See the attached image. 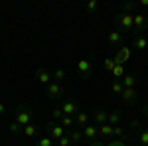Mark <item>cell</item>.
I'll list each match as a JSON object with an SVG mask.
<instances>
[{"label":"cell","mask_w":148,"mask_h":146,"mask_svg":"<svg viewBox=\"0 0 148 146\" xmlns=\"http://www.w3.org/2000/svg\"><path fill=\"white\" fill-rule=\"evenodd\" d=\"M65 134H67V132H65V128H63L61 124H56L53 121H49V123L46 124V136H49L53 142H57L59 138H63Z\"/></svg>","instance_id":"6da1fadb"},{"label":"cell","mask_w":148,"mask_h":146,"mask_svg":"<svg viewBox=\"0 0 148 146\" xmlns=\"http://www.w3.org/2000/svg\"><path fill=\"white\" fill-rule=\"evenodd\" d=\"M61 111H63V114H67V117L77 114L79 112V103L75 101V99H67V101L61 103Z\"/></svg>","instance_id":"52a82bcc"},{"label":"cell","mask_w":148,"mask_h":146,"mask_svg":"<svg viewBox=\"0 0 148 146\" xmlns=\"http://www.w3.org/2000/svg\"><path fill=\"white\" fill-rule=\"evenodd\" d=\"M56 144H57V146H73V142H71V138H69V134H65L63 138H59V140H57Z\"/></svg>","instance_id":"f546056e"},{"label":"cell","mask_w":148,"mask_h":146,"mask_svg":"<svg viewBox=\"0 0 148 146\" xmlns=\"http://www.w3.org/2000/svg\"><path fill=\"white\" fill-rule=\"evenodd\" d=\"M114 136H119V138H123V136H125V128L116 124V126H114Z\"/></svg>","instance_id":"e575fe53"},{"label":"cell","mask_w":148,"mask_h":146,"mask_svg":"<svg viewBox=\"0 0 148 146\" xmlns=\"http://www.w3.org/2000/svg\"><path fill=\"white\" fill-rule=\"evenodd\" d=\"M114 65H116V63H114V59H113V57H107V59L103 61V67L107 69V71H111V73H113Z\"/></svg>","instance_id":"4316f807"},{"label":"cell","mask_w":148,"mask_h":146,"mask_svg":"<svg viewBox=\"0 0 148 146\" xmlns=\"http://www.w3.org/2000/svg\"><path fill=\"white\" fill-rule=\"evenodd\" d=\"M4 111H6V107H4V103L0 101V114H4Z\"/></svg>","instance_id":"74e56055"},{"label":"cell","mask_w":148,"mask_h":146,"mask_svg":"<svg viewBox=\"0 0 148 146\" xmlns=\"http://www.w3.org/2000/svg\"><path fill=\"white\" fill-rule=\"evenodd\" d=\"M93 119H95V124H97V126L107 124V121H109V112L105 111V109H97V111L93 112Z\"/></svg>","instance_id":"8fae6325"},{"label":"cell","mask_w":148,"mask_h":146,"mask_svg":"<svg viewBox=\"0 0 148 146\" xmlns=\"http://www.w3.org/2000/svg\"><path fill=\"white\" fill-rule=\"evenodd\" d=\"M142 112H144V119H146V121H148V105H146V107H144V109H142Z\"/></svg>","instance_id":"f35d334b"},{"label":"cell","mask_w":148,"mask_h":146,"mask_svg":"<svg viewBox=\"0 0 148 146\" xmlns=\"http://www.w3.org/2000/svg\"><path fill=\"white\" fill-rule=\"evenodd\" d=\"M136 81H138V77L134 75V73H126L125 77L121 79V83L125 85V89H128V87H134V85H136Z\"/></svg>","instance_id":"ac0fdd59"},{"label":"cell","mask_w":148,"mask_h":146,"mask_svg":"<svg viewBox=\"0 0 148 146\" xmlns=\"http://www.w3.org/2000/svg\"><path fill=\"white\" fill-rule=\"evenodd\" d=\"M53 144H56V142H53L49 136H44V138H40V140L36 142V146H53Z\"/></svg>","instance_id":"83f0119b"},{"label":"cell","mask_w":148,"mask_h":146,"mask_svg":"<svg viewBox=\"0 0 148 146\" xmlns=\"http://www.w3.org/2000/svg\"><path fill=\"white\" fill-rule=\"evenodd\" d=\"M97 8H99V2H97V0H89V2H87V10H97Z\"/></svg>","instance_id":"d6a6232c"},{"label":"cell","mask_w":148,"mask_h":146,"mask_svg":"<svg viewBox=\"0 0 148 146\" xmlns=\"http://www.w3.org/2000/svg\"><path fill=\"white\" fill-rule=\"evenodd\" d=\"M116 24H119V28L121 30H134V14H125V12H119V16H116Z\"/></svg>","instance_id":"3957f363"},{"label":"cell","mask_w":148,"mask_h":146,"mask_svg":"<svg viewBox=\"0 0 148 146\" xmlns=\"http://www.w3.org/2000/svg\"><path fill=\"white\" fill-rule=\"evenodd\" d=\"M111 89H113V93H116V95H123L125 85H123L121 81H113V83H111Z\"/></svg>","instance_id":"d4e9b609"},{"label":"cell","mask_w":148,"mask_h":146,"mask_svg":"<svg viewBox=\"0 0 148 146\" xmlns=\"http://www.w3.org/2000/svg\"><path fill=\"white\" fill-rule=\"evenodd\" d=\"M107 146H126V142L123 140V138H114V140H109Z\"/></svg>","instance_id":"4dcf8cb0"},{"label":"cell","mask_w":148,"mask_h":146,"mask_svg":"<svg viewBox=\"0 0 148 146\" xmlns=\"http://www.w3.org/2000/svg\"><path fill=\"white\" fill-rule=\"evenodd\" d=\"M89 146H107V144H103L101 140L97 138V140H93V142H89Z\"/></svg>","instance_id":"d590c367"},{"label":"cell","mask_w":148,"mask_h":146,"mask_svg":"<svg viewBox=\"0 0 148 146\" xmlns=\"http://www.w3.org/2000/svg\"><path fill=\"white\" fill-rule=\"evenodd\" d=\"M128 57H130V47L119 45V47H116V56H114L113 59H114L116 65H125L126 61H128Z\"/></svg>","instance_id":"5b68a950"},{"label":"cell","mask_w":148,"mask_h":146,"mask_svg":"<svg viewBox=\"0 0 148 146\" xmlns=\"http://www.w3.org/2000/svg\"><path fill=\"white\" fill-rule=\"evenodd\" d=\"M22 132H24V136L32 138V136H36V134H38V126H36L34 123H30V124H26V126L22 128Z\"/></svg>","instance_id":"ffe728a7"},{"label":"cell","mask_w":148,"mask_h":146,"mask_svg":"<svg viewBox=\"0 0 148 146\" xmlns=\"http://www.w3.org/2000/svg\"><path fill=\"white\" fill-rule=\"evenodd\" d=\"M136 8H138V2H134V0H128V2L121 4V12H125V14H136Z\"/></svg>","instance_id":"5bb4252c"},{"label":"cell","mask_w":148,"mask_h":146,"mask_svg":"<svg viewBox=\"0 0 148 146\" xmlns=\"http://www.w3.org/2000/svg\"><path fill=\"white\" fill-rule=\"evenodd\" d=\"M77 69H79L81 75H85V79L91 75V61L89 59H81L79 63H77Z\"/></svg>","instance_id":"4fadbf2b"},{"label":"cell","mask_w":148,"mask_h":146,"mask_svg":"<svg viewBox=\"0 0 148 146\" xmlns=\"http://www.w3.org/2000/svg\"><path fill=\"white\" fill-rule=\"evenodd\" d=\"M113 75H114V81H121V79L126 75V73H125V67H123V65H114Z\"/></svg>","instance_id":"7402d4cb"},{"label":"cell","mask_w":148,"mask_h":146,"mask_svg":"<svg viewBox=\"0 0 148 146\" xmlns=\"http://www.w3.org/2000/svg\"><path fill=\"white\" fill-rule=\"evenodd\" d=\"M46 93H47L49 99H61V97H63V87H61V83L51 81V83L46 87Z\"/></svg>","instance_id":"8992f818"},{"label":"cell","mask_w":148,"mask_h":146,"mask_svg":"<svg viewBox=\"0 0 148 146\" xmlns=\"http://www.w3.org/2000/svg\"><path fill=\"white\" fill-rule=\"evenodd\" d=\"M109 124H113V126H116V124L121 123V112L119 111H111L109 112V121H107Z\"/></svg>","instance_id":"44dd1931"},{"label":"cell","mask_w":148,"mask_h":146,"mask_svg":"<svg viewBox=\"0 0 148 146\" xmlns=\"http://www.w3.org/2000/svg\"><path fill=\"white\" fill-rule=\"evenodd\" d=\"M138 142H140V146H148V128L140 130V134H138Z\"/></svg>","instance_id":"484cf974"},{"label":"cell","mask_w":148,"mask_h":146,"mask_svg":"<svg viewBox=\"0 0 148 146\" xmlns=\"http://www.w3.org/2000/svg\"><path fill=\"white\" fill-rule=\"evenodd\" d=\"M109 44H113V45H121V42H123V34L119 32V30H113V32H109Z\"/></svg>","instance_id":"d6986e66"},{"label":"cell","mask_w":148,"mask_h":146,"mask_svg":"<svg viewBox=\"0 0 148 146\" xmlns=\"http://www.w3.org/2000/svg\"><path fill=\"white\" fill-rule=\"evenodd\" d=\"M87 124H89V114L85 111H79L75 114V126H81V128H83V126H87Z\"/></svg>","instance_id":"e0dca14e"},{"label":"cell","mask_w":148,"mask_h":146,"mask_svg":"<svg viewBox=\"0 0 148 146\" xmlns=\"http://www.w3.org/2000/svg\"><path fill=\"white\" fill-rule=\"evenodd\" d=\"M22 128H24V126H20L16 121H14V123H10V130H12V132H22Z\"/></svg>","instance_id":"836d02e7"},{"label":"cell","mask_w":148,"mask_h":146,"mask_svg":"<svg viewBox=\"0 0 148 146\" xmlns=\"http://www.w3.org/2000/svg\"><path fill=\"white\" fill-rule=\"evenodd\" d=\"M83 138L89 140V142L97 140V138H99V126H97V124H87V126H83Z\"/></svg>","instance_id":"ba28073f"},{"label":"cell","mask_w":148,"mask_h":146,"mask_svg":"<svg viewBox=\"0 0 148 146\" xmlns=\"http://www.w3.org/2000/svg\"><path fill=\"white\" fill-rule=\"evenodd\" d=\"M51 79H53V75H51L47 69H40V71H38V81H40L42 85H46V87H47V85L51 83Z\"/></svg>","instance_id":"9a60e30c"},{"label":"cell","mask_w":148,"mask_h":146,"mask_svg":"<svg viewBox=\"0 0 148 146\" xmlns=\"http://www.w3.org/2000/svg\"><path fill=\"white\" fill-rule=\"evenodd\" d=\"M138 6H142V8H148V0H140V2H138Z\"/></svg>","instance_id":"8d00e7d4"},{"label":"cell","mask_w":148,"mask_h":146,"mask_svg":"<svg viewBox=\"0 0 148 146\" xmlns=\"http://www.w3.org/2000/svg\"><path fill=\"white\" fill-rule=\"evenodd\" d=\"M63 79H65V69H63V67H57L56 71H53V81H56V83H61Z\"/></svg>","instance_id":"603a6c76"},{"label":"cell","mask_w":148,"mask_h":146,"mask_svg":"<svg viewBox=\"0 0 148 146\" xmlns=\"http://www.w3.org/2000/svg\"><path fill=\"white\" fill-rule=\"evenodd\" d=\"M69 138H71L73 146H77L81 140H83V128H71V130H69Z\"/></svg>","instance_id":"2e32d148"},{"label":"cell","mask_w":148,"mask_h":146,"mask_svg":"<svg viewBox=\"0 0 148 146\" xmlns=\"http://www.w3.org/2000/svg\"><path fill=\"white\" fill-rule=\"evenodd\" d=\"M59 124H61V126H63V128H71V126H75V119H73V117H67V114H65V117H63V119H61V121H59Z\"/></svg>","instance_id":"cb8c5ba5"},{"label":"cell","mask_w":148,"mask_h":146,"mask_svg":"<svg viewBox=\"0 0 148 146\" xmlns=\"http://www.w3.org/2000/svg\"><path fill=\"white\" fill-rule=\"evenodd\" d=\"M32 117H34L32 109L26 107V105H22V107H18V111H16V123L20 124V126H26V124L32 123Z\"/></svg>","instance_id":"7a4b0ae2"},{"label":"cell","mask_w":148,"mask_h":146,"mask_svg":"<svg viewBox=\"0 0 148 146\" xmlns=\"http://www.w3.org/2000/svg\"><path fill=\"white\" fill-rule=\"evenodd\" d=\"M138 126H140V121H138V119H132V121H130V124H128L130 132H134V130H138Z\"/></svg>","instance_id":"1f68e13d"},{"label":"cell","mask_w":148,"mask_h":146,"mask_svg":"<svg viewBox=\"0 0 148 146\" xmlns=\"http://www.w3.org/2000/svg\"><path fill=\"white\" fill-rule=\"evenodd\" d=\"M148 28V16L142 14V12H136L134 14V32L132 34H142Z\"/></svg>","instance_id":"277c9868"},{"label":"cell","mask_w":148,"mask_h":146,"mask_svg":"<svg viewBox=\"0 0 148 146\" xmlns=\"http://www.w3.org/2000/svg\"><path fill=\"white\" fill-rule=\"evenodd\" d=\"M134 36V40H132V47H136V49H146L148 47V38L146 36H142V34H132Z\"/></svg>","instance_id":"30bf717a"},{"label":"cell","mask_w":148,"mask_h":146,"mask_svg":"<svg viewBox=\"0 0 148 146\" xmlns=\"http://www.w3.org/2000/svg\"><path fill=\"white\" fill-rule=\"evenodd\" d=\"M99 136H101L103 140H109V138H111V136H114V126L113 124H101V126H99Z\"/></svg>","instance_id":"7c38bea8"},{"label":"cell","mask_w":148,"mask_h":146,"mask_svg":"<svg viewBox=\"0 0 148 146\" xmlns=\"http://www.w3.org/2000/svg\"><path fill=\"white\" fill-rule=\"evenodd\" d=\"M121 99H123L126 105H132V103H136V99H138L136 89H134V87H128V89H125V91H123V95H121Z\"/></svg>","instance_id":"9c48e42d"},{"label":"cell","mask_w":148,"mask_h":146,"mask_svg":"<svg viewBox=\"0 0 148 146\" xmlns=\"http://www.w3.org/2000/svg\"><path fill=\"white\" fill-rule=\"evenodd\" d=\"M51 117H53V121H61L65 114H63V111H61V107H56V109L51 111Z\"/></svg>","instance_id":"f1b7e54d"}]
</instances>
